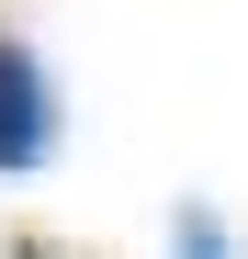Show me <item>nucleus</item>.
Returning a JSON list of instances; mask_svg holds the SVG:
<instances>
[{"instance_id": "obj_3", "label": "nucleus", "mask_w": 248, "mask_h": 259, "mask_svg": "<svg viewBox=\"0 0 248 259\" xmlns=\"http://www.w3.org/2000/svg\"><path fill=\"white\" fill-rule=\"evenodd\" d=\"M12 259H57V248H34V237H23V248H12Z\"/></svg>"}, {"instance_id": "obj_1", "label": "nucleus", "mask_w": 248, "mask_h": 259, "mask_svg": "<svg viewBox=\"0 0 248 259\" xmlns=\"http://www.w3.org/2000/svg\"><path fill=\"white\" fill-rule=\"evenodd\" d=\"M57 147V91H46V57L23 46V34H0V181L34 169Z\"/></svg>"}, {"instance_id": "obj_2", "label": "nucleus", "mask_w": 248, "mask_h": 259, "mask_svg": "<svg viewBox=\"0 0 248 259\" xmlns=\"http://www.w3.org/2000/svg\"><path fill=\"white\" fill-rule=\"evenodd\" d=\"M181 259H226V226H215V203H181Z\"/></svg>"}]
</instances>
